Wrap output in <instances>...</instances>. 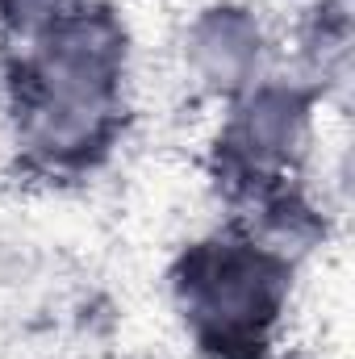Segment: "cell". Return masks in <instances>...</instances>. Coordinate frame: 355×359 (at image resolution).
<instances>
[{"label":"cell","mask_w":355,"mask_h":359,"mask_svg":"<svg viewBox=\"0 0 355 359\" xmlns=\"http://www.w3.org/2000/svg\"><path fill=\"white\" fill-rule=\"evenodd\" d=\"M130 88V17L113 0H63L21 34L8 76L17 155L46 180L92 176L126 138Z\"/></svg>","instance_id":"6da1fadb"},{"label":"cell","mask_w":355,"mask_h":359,"mask_svg":"<svg viewBox=\"0 0 355 359\" xmlns=\"http://www.w3.org/2000/svg\"><path fill=\"white\" fill-rule=\"evenodd\" d=\"M163 284L201 359H267L288 322L293 259L251 226H226L188 238Z\"/></svg>","instance_id":"7a4b0ae2"},{"label":"cell","mask_w":355,"mask_h":359,"mask_svg":"<svg viewBox=\"0 0 355 359\" xmlns=\"http://www.w3.org/2000/svg\"><path fill=\"white\" fill-rule=\"evenodd\" d=\"M314 142V100L301 84L276 76L260 80L243 96L226 100V117L213 138L217 176L239 192H276L293 184Z\"/></svg>","instance_id":"3957f363"},{"label":"cell","mask_w":355,"mask_h":359,"mask_svg":"<svg viewBox=\"0 0 355 359\" xmlns=\"http://www.w3.org/2000/svg\"><path fill=\"white\" fill-rule=\"evenodd\" d=\"M180 72L209 100H234L267 80L272 34L264 17L243 0L201 4L180 29Z\"/></svg>","instance_id":"277c9868"}]
</instances>
